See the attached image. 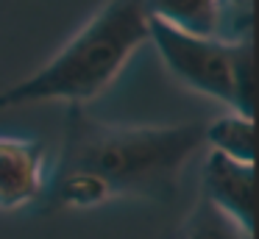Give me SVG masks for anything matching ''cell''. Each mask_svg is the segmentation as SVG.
I'll list each match as a JSON object with an SVG mask.
<instances>
[{"label":"cell","mask_w":259,"mask_h":239,"mask_svg":"<svg viewBox=\"0 0 259 239\" xmlns=\"http://www.w3.org/2000/svg\"><path fill=\"white\" fill-rule=\"evenodd\" d=\"M148 17L190 33L220 36L223 0H142Z\"/></svg>","instance_id":"obj_6"},{"label":"cell","mask_w":259,"mask_h":239,"mask_svg":"<svg viewBox=\"0 0 259 239\" xmlns=\"http://www.w3.org/2000/svg\"><path fill=\"white\" fill-rule=\"evenodd\" d=\"M201 198L253 233V164L209 150L201 170Z\"/></svg>","instance_id":"obj_5"},{"label":"cell","mask_w":259,"mask_h":239,"mask_svg":"<svg viewBox=\"0 0 259 239\" xmlns=\"http://www.w3.org/2000/svg\"><path fill=\"white\" fill-rule=\"evenodd\" d=\"M176 239H253V233L242 231L234 220L218 211L209 200L198 198L181 222Z\"/></svg>","instance_id":"obj_8"},{"label":"cell","mask_w":259,"mask_h":239,"mask_svg":"<svg viewBox=\"0 0 259 239\" xmlns=\"http://www.w3.org/2000/svg\"><path fill=\"white\" fill-rule=\"evenodd\" d=\"M148 42L159 50L167 72L187 89L253 117V36L226 39L190 33L151 20Z\"/></svg>","instance_id":"obj_3"},{"label":"cell","mask_w":259,"mask_h":239,"mask_svg":"<svg viewBox=\"0 0 259 239\" xmlns=\"http://www.w3.org/2000/svg\"><path fill=\"white\" fill-rule=\"evenodd\" d=\"M148 25L142 0H106L39 70L0 92V109L36 103L87 109L148 44Z\"/></svg>","instance_id":"obj_2"},{"label":"cell","mask_w":259,"mask_h":239,"mask_svg":"<svg viewBox=\"0 0 259 239\" xmlns=\"http://www.w3.org/2000/svg\"><path fill=\"white\" fill-rule=\"evenodd\" d=\"M48 148L42 139L0 136V209L20 211L45 195Z\"/></svg>","instance_id":"obj_4"},{"label":"cell","mask_w":259,"mask_h":239,"mask_svg":"<svg viewBox=\"0 0 259 239\" xmlns=\"http://www.w3.org/2000/svg\"><path fill=\"white\" fill-rule=\"evenodd\" d=\"M203 148V122L123 125L67 106L64 139L48 209H95L117 198L173 203L190 159Z\"/></svg>","instance_id":"obj_1"},{"label":"cell","mask_w":259,"mask_h":239,"mask_svg":"<svg viewBox=\"0 0 259 239\" xmlns=\"http://www.w3.org/2000/svg\"><path fill=\"white\" fill-rule=\"evenodd\" d=\"M203 145L212 148V153L229 156L234 161L253 164V150H256V125L253 117L229 114L214 122H203Z\"/></svg>","instance_id":"obj_7"}]
</instances>
